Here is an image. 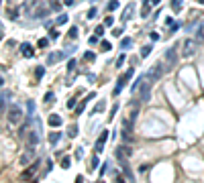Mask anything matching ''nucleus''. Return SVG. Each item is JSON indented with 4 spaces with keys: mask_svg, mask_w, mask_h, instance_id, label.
<instances>
[{
    "mask_svg": "<svg viewBox=\"0 0 204 183\" xmlns=\"http://www.w3.org/2000/svg\"><path fill=\"white\" fill-rule=\"evenodd\" d=\"M175 61H178V55H175V49H167L165 51V57H163V63H165V69H171L175 65Z\"/></svg>",
    "mask_w": 204,
    "mask_h": 183,
    "instance_id": "obj_1",
    "label": "nucleus"
},
{
    "mask_svg": "<svg viewBox=\"0 0 204 183\" xmlns=\"http://www.w3.org/2000/svg\"><path fill=\"white\" fill-rule=\"evenodd\" d=\"M133 73H135V69L131 67V69H129V71L125 73V75H121V77H118V83H117V87H114V92H112L114 96H118V94H121L122 86H125V83H126V82H129V79H131V77H133Z\"/></svg>",
    "mask_w": 204,
    "mask_h": 183,
    "instance_id": "obj_2",
    "label": "nucleus"
},
{
    "mask_svg": "<svg viewBox=\"0 0 204 183\" xmlns=\"http://www.w3.org/2000/svg\"><path fill=\"white\" fill-rule=\"evenodd\" d=\"M8 122H12V124H16V122L20 120V116H23V110H20L19 106H12V108H8Z\"/></svg>",
    "mask_w": 204,
    "mask_h": 183,
    "instance_id": "obj_3",
    "label": "nucleus"
},
{
    "mask_svg": "<svg viewBox=\"0 0 204 183\" xmlns=\"http://www.w3.org/2000/svg\"><path fill=\"white\" fill-rule=\"evenodd\" d=\"M151 96V82H143L141 83V92H139V98H141V102H147Z\"/></svg>",
    "mask_w": 204,
    "mask_h": 183,
    "instance_id": "obj_4",
    "label": "nucleus"
},
{
    "mask_svg": "<svg viewBox=\"0 0 204 183\" xmlns=\"http://www.w3.org/2000/svg\"><path fill=\"white\" fill-rule=\"evenodd\" d=\"M163 71H165V63H163V61H159L157 65H153V69H151L149 77H151V79H159Z\"/></svg>",
    "mask_w": 204,
    "mask_h": 183,
    "instance_id": "obj_5",
    "label": "nucleus"
},
{
    "mask_svg": "<svg viewBox=\"0 0 204 183\" xmlns=\"http://www.w3.org/2000/svg\"><path fill=\"white\" fill-rule=\"evenodd\" d=\"M194 53H196V41L186 39V41H184V55L190 57V55H194Z\"/></svg>",
    "mask_w": 204,
    "mask_h": 183,
    "instance_id": "obj_6",
    "label": "nucleus"
},
{
    "mask_svg": "<svg viewBox=\"0 0 204 183\" xmlns=\"http://www.w3.org/2000/svg\"><path fill=\"white\" fill-rule=\"evenodd\" d=\"M106 140H108V130H104L96 140V153H102V151H104V143H106Z\"/></svg>",
    "mask_w": 204,
    "mask_h": 183,
    "instance_id": "obj_7",
    "label": "nucleus"
},
{
    "mask_svg": "<svg viewBox=\"0 0 204 183\" xmlns=\"http://www.w3.org/2000/svg\"><path fill=\"white\" fill-rule=\"evenodd\" d=\"M33 155H35V145H29L27 155H23V157H20V165H29V161L33 159Z\"/></svg>",
    "mask_w": 204,
    "mask_h": 183,
    "instance_id": "obj_8",
    "label": "nucleus"
},
{
    "mask_svg": "<svg viewBox=\"0 0 204 183\" xmlns=\"http://www.w3.org/2000/svg\"><path fill=\"white\" fill-rule=\"evenodd\" d=\"M24 138L29 140V145H37V143H39V134H37L35 130H29V132L24 134Z\"/></svg>",
    "mask_w": 204,
    "mask_h": 183,
    "instance_id": "obj_9",
    "label": "nucleus"
},
{
    "mask_svg": "<svg viewBox=\"0 0 204 183\" xmlns=\"http://www.w3.org/2000/svg\"><path fill=\"white\" fill-rule=\"evenodd\" d=\"M20 53H23L24 57H33L35 51H33V47H31L29 43H24V45H20Z\"/></svg>",
    "mask_w": 204,
    "mask_h": 183,
    "instance_id": "obj_10",
    "label": "nucleus"
},
{
    "mask_svg": "<svg viewBox=\"0 0 204 183\" xmlns=\"http://www.w3.org/2000/svg\"><path fill=\"white\" fill-rule=\"evenodd\" d=\"M49 126H53V128H57V126H61V116H57V114H51L49 116Z\"/></svg>",
    "mask_w": 204,
    "mask_h": 183,
    "instance_id": "obj_11",
    "label": "nucleus"
},
{
    "mask_svg": "<svg viewBox=\"0 0 204 183\" xmlns=\"http://www.w3.org/2000/svg\"><path fill=\"white\" fill-rule=\"evenodd\" d=\"M133 8H135V4H133V2H131V4H129V6L125 8V12H122V16H121V20H122V23L131 19V15H133Z\"/></svg>",
    "mask_w": 204,
    "mask_h": 183,
    "instance_id": "obj_12",
    "label": "nucleus"
},
{
    "mask_svg": "<svg viewBox=\"0 0 204 183\" xmlns=\"http://www.w3.org/2000/svg\"><path fill=\"white\" fill-rule=\"evenodd\" d=\"M43 0H27V4H24V12H33V8L37 4H41Z\"/></svg>",
    "mask_w": 204,
    "mask_h": 183,
    "instance_id": "obj_13",
    "label": "nucleus"
},
{
    "mask_svg": "<svg viewBox=\"0 0 204 183\" xmlns=\"http://www.w3.org/2000/svg\"><path fill=\"white\" fill-rule=\"evenodd\" d=\"M37 167H39V161H37V163H33L29 169H27V171H24V173H23V179H29L31 175H33L35 171H37Z\"/></svg>",
    "mask_w": 204,
    "mask_h": 183,
    "instance_id": "obj_14",
    "label": "nucleus"
},
{
    "mask_svg": "<svg viewBox=\"0 0 204 183\" xmlns=\"http://www.w3.org/2000/svg\"><path fill=\"white\" fill-rule=\"evenodd\" d=\"M151 0H145V4H143V8H141V16L145 19V16H149V10H151Z\"/></svg>",
    "mask_w": 204,
    "mask_h": 183,
    "instance_id": "obj_15",
    "label": "nucleus"
},
{
    "mask_svg": "<svg viewBox=\"0 0 204 183\" xmlns=\"http://www.w3.org/2000/svg\"><path fill=\"white\" fill-rule=\"evenodd\" d=\"M33 15H35V19H41V16H47V15H49V8H41V6H39V8L35 10Z\"/></svg>",
    "mask_w": 204,
    "mask_h": 183,
    "instance_id": "obj_16",
    "label": "nucleus"
},
{
    "mask_svg": "<svg viewBox=\"0 0 204 183\" xmlns=\"http://www.w3.org/2000/svg\"><path fill=\"white\" fill-rule=\"evenodd\" d=\"M61 138L59 132H49V145H57V140Z\"/></svg>",
    "mask_w": 204,
    "mask_h": 183,
    "instance_id": "obj_17",
    "label": "nucleus"
},
{
    "mask_svg": "<svg viewBox=\"0 0 204 183\" xmlns=\"http://www.w3.org/2000/svg\"><path fill=\"white\" fill-rule=\"evenodd\" d=\"M98 165H100V159H98V155H94V157H92V163L88 165V167H90V171H96Z\"/></svg>",
    "mask_w": 204,
    "mask_h": 183,
    "instance_id": "obj_18",
    "label": "nucleus"
},
{
    "mask_svg": "<svg viewBox=\"0 0 204 183\" xmlns=\"http://www.w3.org/2000/svg\"><path fill=\"white\" fill-rule=\"evenodd\" d=\"M171 10H174V12H180L182 10V0H171Z\"/></svg>",
    "mask_w": 204,
    "mask_h": 183,
    "instance_id": "obj_19",
    "label": "nucleus"
},
{
    "mask_svg": "<svg viewBox=\"0 0 204 183\" xmlns=\"http://www.w3.org/2000/svg\"><path fill=\"white\" fill-rule=\"evenodd\" d=\"M104 27H106V24H98L96 29H94V35H98V37H102V35H104Z\"/></svg>",
    "mask_w": 204,
    "mask_h": 183,
    "instance_id": "obj_20",
    "label": "nucleus"
},
{
    "mask_svg": "<svg viewBox=\"0 0 204 183\" xmlns=\"http://www.w3.org/2000/svg\"><path fill=\"white\" fill-rule=\"evenodd\" d=\"M131 43H133L131 39H122V41H121V49H129V47H131Z\"/></svg>",
    "mask_w": 204,
    "mask_h": 183,
    "instance_id": "obj_21",
    "label": "nucleus"
},
{
    "mask_svg": "<svg viewBox=\"0 0 204 183\" xmlns=\"http://www.w3.org/2000/svg\"><path fill=\"white\" fill-rule=\"evenodd\" d=\"M68 37H69V39H78V29H76V27H72V29H69V33H68Z\"/></svg>",
    "mask_w": 204,
    "mask_h": 183,
    "instance_id": "obj_22",
    "label": "nucleus"
},
{
    "mask_svg": "<svg viewBox=\"0 0 204 183\" xmlns=\"http://www.w3.org/2000/svg\"><path fill=\"white\" fill-rule=\"evenodd\" d=\"M57 37H59V31L57 29H51V31H49V39H51V41H55Z\"/></svg>",
    "mask_w": 204,
    "mask_h": 183,
    "instance_id": "obj_23",
    "label": "nucleus"
},
{
    "mask_svg": "<svg viewBox=\"0 0 204 183\" xmlns=\"http://www.w3.org/2000/svg\"><path fill=\"white\" fill-rule=\"evenodd\" d=\"M149 53H151V45H145V47L141 49V57H147Z\"/></svg>",
    "mask_w": 204,
    "mask_h": 183,
    "instance_id": "obj_24",
    "label": "nucleus"
},
{
    "mask_svg": "<svg viewBox=\"0 0 204 183\" xmlns=\"http://www.w3.org/2000/svg\"><path fill=\"white\" fill-rule=\"evenodd\" d=\"M68 134H69V136H76V134H78V126L72 124V126H69V130H68Z\"/></svg>",
    "mask_w": 204,
    "mask_h": 183,
    "instance_id": "obj_25",
    "label": "nucleus"
},
{
    "mask_svg": "<svg viewBox=\"0 0 204 183\" xmlns=\"http://www.w3.org/2000/svg\"><path fill=\"white\" fill-rule=\"evenodd\" d=\"M118 8V0H110L108 2V10H117Z\"/></svg>",
    "mask_w": 204,
    "mask_h": 183,
    "instance_id": "obj_26",
    "label": "nucleus"
},
{
    "mask_svg": "<svg viewBox=\"0 0 204 183\" xmlns=\"http://www.w3.org/2000/svg\"><path fill=\"white\" fill-rule=\"evenodd\" d=\"M100 47H102V51H110V49H112V45L108 43V41H102V43H100Z\"/></svg>",
    "mask_w": 204,
    "mask_h": 183,
    "instance_id": "obj_27",
    "label": "nucleus"
},
{
    "mask_svg": "<svg viewBox=\"0 0 204 183\" xmlns=\"http://www.w3.org/2000/svg\"><path fill=\"white\" fill-rule=\"evenodd\" d=\"M69 165H72V161H69V157H63V159H61V167H63V169H68Z\"/></svg>",
    "mask_w": 204,
    "mask_h": 183,
    "instance_id": "obj_28",
    "label": "nucleus"
},
{
    "mask_svg": "<svg viewBox=\"0 0 204 183\" xmlns=\"http://www.w3.org/2000/svg\"><path fill=\"white\" fill-rule=\"evenodd\" d=\"M68 19H69L68 15H59V19H57V24H65V23H68Z\"/></svg>",
    "mask_w": 204,
    "mask_h": 183,
    "instance_id": "obj_29",
    "label": "nucleus"
},
{
    "mask_svg": "<svg viewBox=\"0 0 204 183\" xmlns=\"http://www.w3.org/2000/svg\"><path fill=\"white\" fill-rule=\"evenodd\" d=\"M45 75V67H37L35 69V77H43Z\"/></svg>",
    "mask_w": 204,
    "mask_h": 183,
    "instance_id": "obj_30",
    "label": "nucleus"
},
{
    "mask_svg": "<svg viewBox=\"0 0 204 183\" xmlns=\"http://www.w3.org/2000/svg\"><path fill=\"white\" fill-rule=\"evenodd\" d=\"M117 110H118V104H114V106L110 108V116H108V120H112V118H114V114H117Z\"/></svg>",
    "mask_w": 204,
    "mask_h": 183,
    "instance_id": "obj_31",
    "label": "nucleus"
},
{
    "mask_svg": "<svg viewBox=\"0 0 204 183\" xmlns=\"http://www.w3.org/2000/svg\"><path fill=\"white\" fill-rule=\"evenodd\" d=\"M102 110H104V102H98V104H96V108H94V112H92V114H96V112H102Z\"/></svg>",
    "mask_w": 204,
    "mask_h": 183,
    "instance_id": "obj_32",
    "label": "nucleus"
},
{
    "mask_svg": "<svg viewBox=\"0 0 204 183\" xmlns=\"http://www.w3.org/2000/svg\"><path fill=\"white\" fill-rule=\"evenodd\" d=\"M51 8H53V10H61V4H59V0H51Z\"/></svg>",
    "mask_w": 204,
    "mask_h": 183,
    "instance_id": "obj_33",
    "label": "nucleus"
},
{
    "mask_svg": "<svg viewBox=\"0 0 204 183\" xmlns=\"http://www.w3.org/2000/svg\"><path fill=\"white\" fill-rule=\"evenodd\" d=\"M125 53H122V55H118V59H117V67H122V63H125Z\"/></svg>",
    "mask_w": 204,
    "mask_h": 183,
    "instance_id": "obj_34",
    "label": "nucleus"
},
{
    "mask_svg": "<svg viewBox=\"0 0 204 183\" xmlns=\"http://www.w3.org/2000/svg\"><path fill=\"white\" fill-rule=\"evenodd\" d=\"M73 67H76V59H69V63H68V71L72 73V71H73Z\"/></svg>",
    "mask_w": 204,
    "mask_h": 183,
    "instance_id": "obj_35",
    "label": "nucleus"
},
{
    "mask_svg": "<svg viewBox=\"0 0 204 183\" xmlns=\"http://www.w3.org/2000/svg\"><path fill=\"white\" fill-rule=\"evenodd\" d=\"M84 59H86V61H94V59H96V55H94V53H90V51H88V53L84 55Z\"/></svg>",
    "mask_w": 204,
    "mask_h": 183,
    "instance_id": "obj_36",
    "label": "nucleus"
},
{
    "mask_svg": "<svg viewBox=\"0 0 204 183\" xmlns=\"http://www.w3.org/2000/svg\"><path fill=\"white\" fill-rule=\"evenodd\" d=\"M37 45H39V49L41 47H47V45H49V39H39V43H37Z\"/></svg>",
    "mask_w": 204,
    "mask_h": 183,
    "instance_id": "obj_37",
    "label": "nucleus"
},
{
    "mask_svg": "<svg viewBox=\"0 0 204 183\" xmlns=\"http://www.w3.org/2000/svg\"><path fill=\"white\" fill-rule=\"evenodd\" d=\"M104 24H106V27H112V24H114V19H112V16H106V19H104Z\"/></svg>",
    "mask_w": 204,
    "mask_h": 183,
    "instance_id": "obj_38",
    "label": "nucleus"
},
{
    "mask_svg": "<svg viewBox=\"0 0 204 183\" xmlns=\"http://www.w3.org/2000/svg\"><path fill=\"white\" fill-rule=\"evenodd\" d=\"M8 15H10V19H12V20H15V19H19V10H8Z\"/></svg>",
    "mask_w": 204,
    "mask_h": 183,
    "instance_id": "obj_39",
    "label": "nucleus"
},
{
    "mask_svg": "<svg viewBox=\"0 0 204 183\" xmlns=\"http://www.w3.org/2000/svg\"><path fill=\"white\" fill-rule=\"evenodd\" d=\"M98 39H100V37H98V35H94V37L88 39V43H90V45H96V43H98Z\"/></svg>",
    "mask_w": 204,
    "mask_h": 183,
    "instance_id": "obj_40",
    "label": "nucleus"
},
{
    "mask_svg": "<svg viewBox=\"0 0 204 183\" xmlns=\"http://www.w3.org/2000/svg\"><path fill=\"white\" fill-rule=\"evenodd\" d=\"M112 35H114V37H121V35H122V27H117V29L112 31Z\"/></svg>",
    "mask_w": 204,
    "mask_h": 183,
    "instance_id": "obj_41",
    "label": "nucleus"
},
{
    "mask_svg": "<svg viewBox=\"0 0 204 183\" xmlns=\"http://www.w3.org/2000/svg\"><path fill=\"white\" fill-rule=\"evenodd\" d=\"M96 12H98L96 8H90V10H88V19H94V16H96Z\"/></svg>",
    "mask_w": 204,
    "mask_h": 183,
    "instance_id": "obj_42",
    "label": "nucleus"
},
{
    "mask_svg": "<svg viewBox=\"0 0 204 183\" xmlns=\"http://www.w3.org/2000/svg\"><path fill=\"white\" fill-rule=\"evenodd\" d=\"M53 100V92H47V94H45V102H51Z\"/></svg>",
    "mask_w": 204,
    "mask_h": 183,
    "instance_id": "obj_43",
    "label": "nucleus"
},
{
    "mask_svg": "<svg viewBox=\"0 0 204 183\" xmlns=\"http://www.w3.org/2000/svg\"><path fill=\"white\" fill-rule=\"evenodd\" d=\"M149 37H151V41H159V35H157V33H151Z\"/></svg>",
    "mask_w": 204,
    "mask_h": 183,
    "instance_id": "obj_44",
    "label": "nucleus"
},
{
    "mask_svg": "<svg viewBox=\"0 0 204 183\" xmlns=\"http://www.w3.org/2000/svg\"><path fill=\"white\" fill-rule=\"evenodd\" d=\"M106 165H108V163H104V167H102V169H100V175H106V169H108V167H106Z\"/></svg>",
    "mask_w": 204,
    "mask_h": 183,
    "instance_id": "obj_45",
    "label": "nucleus"
},
{
    "mask_svg": "<svg viewBox=\"0 0 204 183\" xmlns=\"http://www.w3.org/2000/svg\"><path fill=\"white\" fill-rule=\"evenodd\" d=\"M73 106H76V100H73V98H72V100L68 102V108H73Z\"/></svg>",
    "mask_w": 204,
    "mask_h": 183,
    "instance_id": "obj_46",
    "label": "nucleus"
},
{
    "mask_svg": "<svg viewBox=\"0 0 204 183\" xmlns=\"http://www.w3.org/2000/svg\"><path fill=\"white\" fill-rule=\"evenodd\" d=\"M159 2H161V0H151V4H153V6H157Z\"/></svg>",
    "mask_w": 204,
    "mask_h": 183,
    "instance_id": "obj_47",
    "label": "nucleus"
},
{
    "mask_svg": "<svg viewBox=\"0 0 204 183\" xmlns=\"http://www.w3.org/2000/svg\"><path fill=\"white\" fill-rule=\"evenodd\" d=\"M198 2H200V4H204V0H198Z\"/></svg>",
    "mask_w": 204,
    "mask_h": 183,
    "instance_id": "obj_48",
    "label": "nucleus"
}]
</instances>
